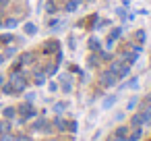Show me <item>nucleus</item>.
Returning a JSON list of instances; mask_svg holds the SVG:
<instances>
[{
    "mask_svg": "<svg viewBox=\"0 0 151 141\" xmlns=\"http://www.w3.org/2000/svg\"><path fill=\"white\" fill-rule=\"evenodd\" d=\"M6 81L13 85L15 95H17V93H23V91L27 89V79H25L23 71H11V75H9V79H6Z\"/></svg>",
    "mask_w": 151,
    "mask_h": 141,
    "instance_id": "nucleus-1",
    "label": "nucleus"
},
{
    "mask_svg": "<svg viewBox=\"0 0 151 141\" xmlns=\"http://www.w3.org/2000/svg\"><path fill=\"white\" fill-rule=\"evenodd\" d=\"M110 71H112L118 79H124V77L130 75V67H128L122 58H112V60H110Z\"/></svg>",
    "mask_w": 151,
    "mask_h": 141,
    "instance_id": "nucleus-2",
    "label": "nucleus"
},
{
    "mask_svg": "<svg viewBox=\"0 0 151 141\" xmlns=\"http://www.w3.org/2000/svg\"><path fill=\"white\" fill-rule=\"evenodd\" d=\"M99 85H101V87H116V85H118V77H116L110 69H106V71L101 73V77H99Z\"/></svg>",
    "mask_w": 151,
    "mask_h": 141,
    "instance_id": "nucleus-3",
    "label": "nucleus"
},
{
    "mask_svg": "<svg viewBox=\"0 0 151 141\" xmlns=\"http://www.w3.org/2000/svg\"><path fill=\"white\" fill-rule=\"evenodd\" d=\"M120 38H122V27H114V29L110 31L108 40H106V48H108V50H112V48H114V44H116Z\"/></svg>",
    "mask_w": 151,
    "mask_h": 141,
    "instance_id": "nucleus-4",
    "label": "nucleus"
},
{
    "mask_svg": "<svg viewBox=\"0 0 151 141\" xmlns=\"http://www.w3.org/2000/svg\"><path fill=\"white\" fill-rule=\"evenodd\" d=\"M58 50H60V44L56 40H50V42H46L42 46V54H56Z\"/></svg>",
    "mask_w": 151,
    "mask_h": 141,
    "instance_id": "nucleus-5",
    "label": "nucleus"
},
{
    "mask_svg": "<svg viewBox=\"0 0 151 141\" xmlns=\"http://www.w3.org/2000/svg\"><path fill=\"white\" fill-rule=\"evenodd\" d=\"M118 58H122L128 67H132V64L139 60V54H134L132 50H128V52H120V54H118Z\"/></svg>",
    "mask_w": 151,
    "mask_h": 141,
    "instance_id": "nucleus-6",
    "label": "nucleus"
},
{
    "mask_svg": "<svg viewBox=\"0 0 151 141\" xmlns=\"http://www.w3.org/2000/svg\"><path fill=\"white\" fill-rule=\"evenodd\" d=\"M116 102H118V95L110 93V95H106V98L101 100V108H104V110H112V108L116 106Z\"/></svg>",
    "mask_w": 151,
    "mask_h": 141,
    "instance_id": "nucleus-7",
    "label": "nucleus"
},
{
    "mask_svg": "<svg viewBox=\"0 0 151 141\" xmlns=\"http://www.w3.org/2000/svg\"><path fill=\"white\" fill-rule=\"evenodd\" d=\"M130 124H132V129L134 127H145V114H143V110H139L137 114L130 116Z\"/></svg>",
    "mask_w": 151,
    "mask_h": 141,
    "instance_id": "nucleus-8",
    "label": "nucleus"
},
{
    "mask_svg": "<svg viewBox=\"0 0 151 141\" xmlns=\"http://www.w3.org/2000/svg\"><path fill=\"white\" fill-rule=\"evenodd\" d=\"M52 124H54V131H60V133L68 131V120H64V118H60V116H56V118L52 120Z\"/></svg>",
    "mask_w": 151,
    "mask_h": 141,
    "instance_id": "nucleus-9",
    "label": "nucleus"
},
{
    "mask_svg": "<svg viewBox=\"0 0 151 141\" xmlns=\"http://www.w3.org/2000/svg\"><path fill=\"white\" fill-rule=\"evenodd\" d=\"M2 116H4V120H15L19 114H17V108L15 106H4L2 108Z\"/></svg>",
    "mask_w": 151,
    "mask_h": 141,
    "instance_id": "nucleus-10",
    "label": "nucleus"
},
{
    "mask_svg": "<svg viewBox=\"0 0 151 141\" xmlns=\"http://www.w3.org/2000/svg\"><path fill=\"white\" fill-rule=\"evenodd\" d=\"M50 120H46L44 116H40V118H35L33 120V124H31V131H35V133H42L44 129H46V124H48Z\"/></svg>",
    "mask_w": 151,
    "mask_h": 141,
    "instance_id": "nucleus-11",
    "label": "nucleus"
},
{
    "mask_svg": "<svg viewBox=\"0 0 151 141\" xmlns=\"http://www.w3.org/2000/svg\"><path fill=\"white\" fill-rule=\"evenodd\" d=\"M46 79H48V75H46V71H35V73H33V83H35L37 87H42V85H46Z\"/></svg>",
    "mask_w": 151,
    "mask_h": 141,
    "instance_id": "nucleus-12",
    "label": "nucleus"
},
{
    "mask_svg": "<svg viewBox=\"0 0 151 141\" xmlns=\"http://www.w3.org/2000/svg\"><path fill=\"white\" fill-rule=\"evenodd\" d=\"M137 87H139V77H130L128 81L120 83V91L122 89H137Z\"/></svg>",
    "mask_w": 151,
    "mask_h": 141,
    "instance_id": "nucleus-13",
    "label": "nucleus"
},
{
    "mask_svg": "<svg viewBox=\"0 0 151 141\" xmlns=\"http://www.w3.org/2000/svg\"><path fill=\"white\" fill-rule=\"evenodd\" d=\"M87 48H89L91 52H99V50H101V42H99V38H89V40H87Z\"/></svg>",
    "mask_w": 151,
    "mask_h": 141,
    "instance_id": "nucleus-14",
    "label": "nucleus"
},
{
    "mask_svg": "<svg viewBox=\"0 0 151 141\" xmlns=\"http://www.w3.org/2000/svg\"><path fill=\"white\" fill-rule=\"evenodd\" d=\"M33 60H35V52H23L19 56V62L21 64H33Z\"/></svg>",
    "mask_w": 151,
    "mask_h": 141,
    "instance_id": "nucleus-15",
    "label": "nucleus"
},
{
    "mask_svg": "<svg viewBox=\"0 0 151 141\" xmlns=\"http://www.w3.org/2000/svg\"><path fill=\"white\" fill-rule=\"evenodd\" d=\"M128 133H130V129H128V127H124V124H120V127L114 131V137H116V139H126V137H128Z\"/></svg>",
    "mask_w": 151,
    "mask_h": 141,
    "instance_id": "nucleus-16",
    "label": "nucleus"
},
{
    "mask_svg": "<svg viewBox=\"0 0 151 141\" xmlns=\"http://www.w3.org/2000/svg\"><path fill=\"white\" fill-rule=\"evenodd\" d=\"M143 137V129L141 127H134L130 133H128V137H126V141H139Z\"/></svg>",
    "mask_w": 151,
    "mask_h": 141,
    "instance_id": "nucleus-17",
    "label": "nucleus"
},
{
    "mask_svg": "<svg viewBox=\"0 0 151 141\" xmlns=\"http://www.w3.org/2000/svg\"><path fill=\"white\" fill-rule=\"evenodd\" d=\"M68 108H70V104H68V102H56V104H54V114H56V116H60V114H62L64 110H68Z\"/></svg>",
    "mask_w": 151,
    "mask_h": 141,
    "instance_id": "nucleus-18",
    "label": "nucleus"
},
{
    "mask_svg": "<svg viewBox=\"0 0 151 141\" xmlns=\"http://www.w3.org/2000/svg\"><path fill=\"white\" fill-rule=\"evenodd\" d=\"M44 9H46V13H48L50 17H54V15L58 13V4L54 2V0H48V2H46V7H44Z\"/></svg>",
    "mask_w": 151,
    "mask_h": 141,
    "instance_id": "nucleus-19",
    "label": "nucleus"
},
{
    "mask_svg": "<svg viewBox=\"0 0 151 141\" xmlns=\"http://www.w3.org/2000/svg\"><path fill=\"white\" fill-rule=\"evenodd\" d=\"M81 4V0H66V4H64V11L66 13H75Z\"/></svg>",
    "mask_w": 151,
    "mask_h": 141,
    "instance_id": "nucleus-20",
    "label": "nucleus"
},
{
    "mask_svg": "<svg viewBox=\"0 0 151 141\" xmlns=\"http://www.w3.org/2000/svg\"><path fill=\"white\" fill-rule=\"evenodd\" d=\"M139 102H141V98H139V95H132V98L128 100V104H126V110L132 112L134 108H139Z\"/></svg>",
    "mask_w": 151,
    "mask_h": 141,
    "instance_id": "nucleus-21",
    "label": "nucleus"
},
{
    "mask_svg": "<svg viewBox=\"0 0 151 141\" xmlns=\"http://www.w3.org/2000/svg\"><path fill=\"white\" fill-rule=\"evenodd\" d=\"M60 25H62V21H60L58 17H50V19H48V27H50L52 31H56Z\"/></svg>",
    "mask_w": 151,
    "mask_h": 141,
    "instance_id": "nucleus-22",
    "label": "nucleus"
},
{
    "mask_svg": "<svg viewBox=\"0 0 151 141\" xmlns=\"http://www.w3.org/2000/svg\"><path fill=\"white\" fill-rule=\"evenodd\" d=\"M23 31H25V35H35L37 33V25L35 23H25Z\"/></svg>",
    "mask_w": 151,
    "mask_h": 141,
    "instance_id": "nucleus-23",
    "label": "nucleus"
},
{
    "mask_svg": "<svg viewBox=\"0 0 151 141\" xmlns=\"http://www.w3.org/2000/svg\"><path fill=\"white\" fill-rule=\"evenodd\" d=\"M134 40H137V44H141V46H143V44L147 42V35H145V31H143V29H137V33H134Z\"/></svg>",
    "mask_w": 151,
    "mask_h": 141,
    "instance_id": "nucleus-24",
    "label": "nucleus"
},
{
    "mask_svg": "<svg viewBox=\"0 0 151 141\" xmlns=\"http://www.w3.org/2000/svg\"><path fill=\"white\" fill-rule=\"evenodd\" d=\"M0 91H2L4 95H15V91H13V85H11L9 81H4V85L0 87Z\"/></svg>",
    "mask_w": 151,
    "mask_h": 141,
    "instance_id": "nucleus-25",
    "label": "nucleus"
},
{
    "mask_svg": "<svg viewBox=\"0 0 151 141\" xmlns=\"http://www.w3.org/2000/svg\"><path fill=\"white\" fill-rule=\"evenodd\" d=\"M60 89H62V93H70V91H73V81H70V79H66V81H62V85H60Z\"/></svg>",
    "mask_w": 151,
    "mask_h": 141,
    "instance_id": "nucleus-26",
    "label": "nucleus"
},
{
    "mask_svg": "<svg viewBox=\"0 0 151 141\" xmlns=\"http://www.w3.org/2000/svg\"><path fill=\"white\" fill-rule=\"evenodd\" d=\"M13 42H15V35H13V33H4V35H0V44H6V46H9V44H13Z\"/></svg>",
    "mask_w": 151,
    "mask_h": 141,
    "instance_id": "nucleus-27",
    "label": "nucleus"
},
{
    "mask_svg": "<svg viewBox=\"0 0 151 141\" xmlns=\"http://www.w3.org/2000/svg\"><path fill=\"white\" fill-rule=\"evenodd\" d=\"M11 133V120H0V135Z\"/></svg>",
    "mask_w": 151,
    "mask_h": 141,
    "instance_id": "nucleus-28",
    "label": "nucleus"
},
{
    "mask_svg": "<svg viewBox=\"0 0 151 141\" xmlns=\"http://www.w3.org/2000/svg\"><path fill=\"white\" fill-rule=\"evenodd\" d=\"M44 71H46V75H48V77H52V75H56V71H58V64H54V62H52V64H48Z\"/></svg>",
    "mask_w": 151,
    "mask_h": 141,
    "instance_id": "nucleus-29",
    "label": "nucleus"
},
{
    "mask_svg": "<svg viewBox=\"0 0 151 141\" xmlns=\"http://www.w3.org/2000/svg\"><path fill=\"white\" fill-rule=\"evenodd\" d=\"M15 52H17V48H15V46H9V48L2 52V56H4V58H11V56H15Z\"/></svg>",
    "mask_w": 151,
    "mask_h": 141,
    "instance_id": "nucleus-30",
    "label": "nucleus"
},
{
    "mask_svg": "<svg viewBox=\"0 0 151 141\" xmlns=\"http://www.w3.org/2000/svg\"><path fill=\"white\" fill-rule=\"evenodd\" d=\"M0 141H17V137L13 133H2L0 135Z\"/></svg>",
    "mask_w": 151,
    "mask_h": 141,
    "instance_id": "nucleus-31",
    "label": "nucleus"
},
{
    "mask_svg": "<svg viewBox=\"0 0 151 141\" xmlns=\"http://www.w3.org/2000/svg\"><path fill=\"white\" fill-rule=\"evenodd\" d=\"M17 25H19L17 19H6V21H4V27H6V29H13V27H17Z\"/></svg>",
    "mask_w": 151,
    "mask_h": 141,
    "instance_id": "nucleus-32",
    "label": "nucleus"
},
{
    "mask_svg": "<svg viewBox=\"0 0 151 141\" xmlns=\"http://www.w3.org/2000/svg\"><path fill=\"white\" fill-rule=\"evenodd\" d=\"M77 131H79V124H77V120H68V133H73V135H75Z\"/></svg>",
    "mask_w": 151,
    "mask_h": 141,
    "instance_id": "nucleus-33",
    "label": "nucleus"
},
{
    "mask_svg": "<svg viewBox=\"0 0 151 141\" xmlns=\"http://www.w3.org/2000/svg\"><path fill=\"white\" fill-rule=\"evenodd\" d=\"M116 15H118L122 21H126V19H128V15H126V9H120V7H118V9H116Z\"/></svg>",
    "mask_w": 151,
    "mask_h": 141,
    "instance_id": "nucleus-34",
    "label": "nucleus"
},
{
    "mask_svg": "<svg viewBox=\"0 0 151 141\" xmlns=\"http://www.w3.org/2000/svg\"><path fill=\"white\" fill-rule=\"evenodd\" d=\"M130 50H132L134 54H141V52H143V46H141V44H130Z\"/></svg>",
    "mask_w": 151,
    "mask_h": 141,
    "instance_id": "nucleus-35",
    "label": "nucleus"
},
{
    "mask_svg": "<svg viewBox=\"0 0 151 141\" xmlns=\"http://www.w3.org/2000/svg\"><path fill=\"white\" fill-rule=\"evenodd\" d=\"M48 89H50L52 93H56V91L60 89V85H58V83H54V81H50V83H48Z\"/></svg>",
    "mask_w": 151,
    "mask_h": 141,
    "instance_id": "nucleus-36",
    "label": "nucleus"
},
{
    "mask_svg": "<svg viewBox=\"0 0 151 141\" xmlns=\"http://www.w3.org/2000/svg\"><path fill=\"white\" fill-rule=\"evenodd\" d=\"M35 95H37L35 91H27V93H25V102H29V104H31V102L35 100Z\"/></svg>",
    "mask_w": 151,
    "mask_h": 141,
    "instance_id": "nucleus-37",
    "label": "nucleus"
},
{
    "mask_svg": "<svg viewBox=\"0 0 151 141\" xmlns=\"http://www.w3.org/2000/svg\"><path fill=\"white\" fill-rule=\"evenodd\" d=\"M60 62H62V52L58 50V52H56V60H54V64H58V67H60Z\"/></svg>",
    "mask_w": 151,
    "mask_h": 141,
    "instance_id": "nucleus-38",
    "label": "nucleus"
},
{
    "mask_svg": "<svg viewBox=\"0 0 151 141\" xmlns=\"http://www.w3.org/2000/svg\"><path fill=\"white\" fill-rule=\"evenodd\" d=\"M75 44H77V40H75V38H68V48H70V50H75V48H77Z\"/></svg>",
    "mask_w": 151,
    "mask_h": 141,
    "instance_id": "nucleus-39",
    "label": "nucleus"
},
{
    "mask_svg": "<svg viewBox=\"0 0 151 141\" xmlns=\"http://www.w3.org/2000/svg\"><path fill=\"white\" fill-rule=\"evenodd\" d=\"M17 141H31V137H27V135H19Z\"/></svg>",
    "mask_w": 151,
    "mask_h": 141,
    "instance_id": "nucleus-40",
    "label": "nucleus"
},
{
    "mask_svg": "<svg viewBox=\"0 0 151 141\" xmlns=\"http://www.w3.org/2000/svg\"><path fill=\"white\" fill-rule=\"evenodd\" d=\"M122 118H124V112H118V114L114 116V120H116V122H118V120H122Z\"/></svg>",
    "mask_w": 151,
    "mask_h": 141,
    "instance_id": "nucleus-41",
    "label": "nucleus"
},
{
    "mask_svg": "<svg viewBox=\"0 0 151 141\" xmlns=\"http://www.w3.org/2000/svg\"><path fill=\"white\" fill-rule=\"evenodd\" d=\"M106 141H118V139H116V137H114V135H110V137H108V139H106Z\"/></svg>",
    "mask_w": 151,
    "mask_h": 141,
    "instance_id": "nucleus-42",
    "label": "nucleus"
},
{
    "mask_svg": "<svg viewBox=\"0 0 151 141\" xmlns=\"http://www.w3.org/2000/svg\"><path fill=\"white\" fill-rule=\"evenodd\" d=\"M2 85H4V77H2V75H0V87H2Z\"/></svg>",
    "mask_w": 151,
    "mask_h": 141,
    "instance_id": "nucleus-43",
    "label": "nucleus"
},
{
    "mask_svg": "<svg viewBox=\"0 0 151 141\" xmlns=\"http://www.w3.org/2000/svg\"><path fill=\"white\" fill-rule=\"evenodd\" d=\"M4 60H6V58H4V56H2V54H0V64H2V62H4Z\"/></svg>",
    "mask_w": 151,
    "mask_h": 141,
    "instance_id": "nucleus-44",
    "label": "nucleus"
},
{
    "mask_svg": "<svg viewBox=\"0 0 151 141\" xmlns=\"http://www.w3.org/2000/svg\"><path fill=\"white\" fill-rule=\"evenodd\" d=\"M81 2H83V0H81ZM85 2H93V0H85Z\"/></svg>",
    "mask_w": 151,
    "mask_h": 141,
    "instance_id": "nucleus-45",
    "label": "nucleus"
},
{
    "mask_svg": "<svg viewBox=\"0 0 151 141\" xmlns=\"http://www.w3.org/2000/svg\"><path fill=\"white\" fill-rule=\"evenodd\" d=\"M0 27H4V23H2V21H0Z\"/></svg>",
    "mask_w": 151,
    "mask_h": 141,
    "instance_id": "nucleus-46",
    "label": "nucleus"
},
{
    "mask_svg": "<svg viewBox=\"0 0 151 141\" xmlns=\"http://www.w3.org/2000/svg\"><path fill=\"white\" fill-rule=\"evenodd\" d=\"M50 141H58V139H50Z\"/></svg>",
    "mask_w": 151,
    "mask_h": 141,
    "instance_id": "nucleus-47",
    "label": "nucleus"
},
{
    "mask_svg": "<svg viewBox=\"0 0 151 141\" xmlns=\"http://www.w3.org/2000/svg\"><path fill=\"white\" fill-rule=\"evenodd\" d=\"M0 108H2V104H0Z\"/></svg>",
    "mask_w": 151,
    "mask_h": 141,
    "instance_id": "nucleus-48",
    "label": "nucleus"
},
{
    "mask_svg": "<svg viewBox=\"0 0 151 141\" xmlns=\"http://www.w3.org/2000/svg\"><path fill=\"white\" fill-rule=\"evenodd\" d=\"M149 67H151V64H149Z\"/></svg>",
    "mask_w": 151,
    "mask_h": 141,
    "instance_id": "nucleus-49",
    "label": "nucleus"
}]
</instances>
